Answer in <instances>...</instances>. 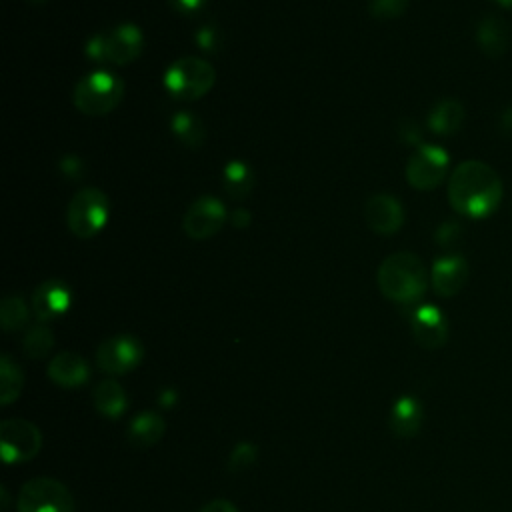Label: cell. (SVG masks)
I'll list each match as a JSON object with an SVG mask.
<instances>
[{"label": "cell", "mask_w": 512, "mask_h": 512, "mask_svg": "<svg viewBox=\"0 0 512 512\" xmlns=\"http://www.w3.org/2000/svg\"><path fill=\"white\" fill-rule=\"evenodd\" d=\"M410 328L414 340L428 350H436L448 340V322L442 310L432 304H420L412 310Z\"/></svg>", "instance_id": "obj_12"}, {"label": "cell", "mask_w": 512, "mask_h": 512, "mask_svg": "<svg viewBox=\"0 0 512 512\" xmlns=\"http://www.w3.org/2000/svg\"><path fill=\"white\" fill-rule=\"evenodd\" d=\"M144 358V348L130 334H116L102 340L96 348V364L102 372L120 376L134 370Z\"/></svg>", "instance_id": "obj_9"}, {"label": "cell", "mask_w": 512, "mask_h": 512, "mask_svg": "<svg viewBox=\"0 0 512 512\" xmlns=\"http://www.w3.org/2000/svg\"><path fill=\"white\" fill-rule=\"evenodd\" d=\"M468 264L462 256H442L432 266V286L438 296L450 298L462 290L468 280Z\"/></svg>", "instance_id": "obj_16"}, {"label": "cell", "mask_w": 512, "mask_h": 512, "mask_svg": "<svg viewBox=\"0 0 512 512\" xmlns=\"http://www.w3.org/2000/svg\"><path fill=\"white\" fill-rule=\"evenodd\" d=\"M226 218V206L216 196H200L188 206L182 218V228L188 238L206 240L220 232Z\"/></svg>", "instance_id": "obj_11"}, {"label": "cell", "mask_w": 512, "mask_h": 512, "mask_svg": "<svg viewBox=\"0 0 512 512\" xmlns=\"http://www.w3.org/2000/svg\"><path fill=\"white\" fill-rule=\"evenodd\" d=\"M200 512H238V508L230 502V500H224V498H216L212 502H208L206 506H202Z\"/></svg>", "instance_id": "obj_32"}, {"label": "cell", "mask_w": 512, "mask_h": 512, "mask_svg": "<svg viewBox=\"0 0 512 512\" xmlns=\"http://www.w3.org/2000/svg\"><path fill=\"white\" fill-rule=\"evenodd\" d=\"M46 374L60 388H80L90 380L88 362L72 350H64L52 356Z\"/></svg>", "instance_id": "obj_15"}, {"label": "cell", "mask_w": 512, "mask_h": 512, "mask_svg": "<svg viewBox=\"0 0 512 512\" xmlns=\"http://www.w3.org/2000/svg\"><path fill=\"white\" fill-rule=\"evenodd\" d=\"M170 128L174 132V136L188 148H198L202 142H204V124L202 120L194 114V112H188V110H180L172 116V122H170Z\"/></svg>", "instance_id": "obj_24"}, {"label": "cell", "mask_w": 512, "mask_h": 512, "mask_svg": "<svg viewBox=\"0 0 512 512\" xmlns=\"http://www.w3.org/2000/svg\"><path fill=\"white\" fill-rule=\"evenodd\" d=\"M42 448V434L36 424L24 418H8L0 424V454L6 464L32 460Z\"/></svg>", "instance_id": "obj_8"}, {"label": "cell", "mask_w": 512, "mask_h": 512, "mask_svg": "<svg viewBox=\"0 0 512 512\" xmlns=\"http://www.w3.org/2000/svg\"><path fill=\"white\" fill-rule=\"evenodd\" d=\"M32 4H42V2H46V0H30Z\"/></svg>", "instance_id": "obj_37"}, {"label": "cell", "mask_w": 512, "mask_h": 512, "mask_svg": "<svg viewBox=\"0 0 512 512\" xmlns=\"http://www.w3.org/2000/svg\"><path fill=\"white\" fill-rule=\"evenodd\" d=\"M364 218L372 232L380 236H390L398 232L404 222V208L402 204L390 194H376L368 198L364 206Z\"/></svg>", "instance_id": "obj_14"}, {"label": "cell", "mask_w": 512, "mask_h": 512, "mask_svg": "<svg viewBox=\"0 0 512 512\" xmlns=\"http://www.w3.org/2000/svg\"><path fill=\"white\" fill-rule=\"evenodd\" d=\"M92 398H94V408L104 416V418H120L126 408H128V396L126 390L122 388L120 382L116 380H102L96 384V388L92 390Z\"/></svg>", "instance_id": "obj_19"}, {"label": "cell", "mask_w": 512, "mask_h": 512, "mask_svg": "<svg viewBox=\"0 0 512 512\" xmlns=\"http://www.w3.org/2000/svg\"><path fill=\"white\" fill-rule=\"evenodd\" d=\"M410 0H368V12L376 20H392L406 12Z\"/></svg>", "instance_id": "obj_28"}, {"label": "cell", "mask_w": 512, "mask_h": 512, "mask_svg": "<svg viewBox=\"0 0 512 512\" xmlns=\"http://www.w3.org/2000/svg\"><path fill=\"white\" fill-rule=\"evenodd\" d=\"M24 388V372L22 368L10 358V354L0 356V404H12Z\"/></svg>", "instance_id": "obj_23"}, {"label": "cell", "mask_w": 512, "mask_h": 512, "mask_svg": "<svg viewBox=\"0 0 512 512\" xmlns=\"http://www.w3.org/2000/svg\"><path fill=\"white\" fill-rule=\"evenodd\" d=\"M124 98V82L108 72L96 70L78 80L74 88V106L86 116H104L112 112Z\"/></svg>", "instance_id": "obj_4"}, {"label": "cell", "mask_w": 512, "mask_h": 512, "mask_svg": "<svg viewBox=\"0 0 512 512\" xmlns=\"http://www.w3.org/2000/svg\"><path fill=\"white\" fill-rule=\"evenodd\" d=\"M448 162V154L440 146L424 144L410 156L406 166V178L412 188L432 190L444 180Z\"/></svg>", "instance_id": "obj_10"}, {"label": "cell", "mask_w": 512, "mask_h": 512, "mask_svg": "<svg viewBox=\"0 0 512 512\" xmlns=\"http://www.w3.org/2000/svg\"><path fill=\"white\" fill-rule=\"evenodd\" d=\"M502 198V182L494 168L468 160L458 164L448 182V200L462 216L482 218L496 210Z\"/></svg>", "instance_id": "obj_1"}, {"label": "cell", "mask_w": 512, "mask_h": 512, "mask_svg": "<svg viewBox=\"0 0 512 512\" xmlns=\"http://www.w3.org/2000/svg\"><path fill=\"white\" fill-rule=\"evenodd\" d=\"M206 0H168V4L172 8H176L178 12H184V14H190V12H196L204 6Z\"/></svg>", "instance_id": "obj_31"}, {"label": "cell", "mask_w": 512, "mask_h": 512, "mask_svg": "<svg viewBox=\"0 0 512 512\" xmlns=\"http://www.w3.org/2000/svg\"><path fill=\"white\" fill-rule=\"evenodd\" d=\"M52 348H54V334L48 326L36 324L26 330L22 340V350L28 358H34V360L46 358Z\"/></svg>", "instance_id": "obj_26"}, {"label": "cell", "mask_w": 512, "mask_h": 512, "mask_svg": "<svg viewBox=\"0 0 512 512\" xmlns=\"http://www.w3.org/2000/svg\"><path fill=\"white\" fill-rule=\"evenodd\" d=\"M60 166H62V172H64L66 176H70V178H80V176L84 174L82 160L76 158V156H66V158H62Z\"/></svg>", "instance_id": "obj_29"}, {"label": "cell", "mask_w": 512, "mask_h": 512, "mask_svg": "<svg viewBox=\"0 0 512 512\" xmlns=\"http://www.w3.org/2000/svg\"><path fill=\"white\" fill-rule=\"evenodd\" d=\"M424 408L416 396L404 394L390 408V430L400 438H412L420 432Z\"/></svg>", "instance_id": "obj_17"}, {"label": "cell", "mask_w": 512, "mask_h": 512, "mask_svg": "<svg viewBox=\"0 0 512 512\" xmlns=\"http://www.w3.org/2000/svg\"><path fill=\"white\" fill-rule=\"evenodd\" d=\"M502 124H504V130H508V126H512V106L504 112V116H502Z\"/></svg>", "instance_id": "obj_35"}, {"label": "cell", "mask_w": 512, "mask_h": 512, "mask_svg": "<svg viewBox=\"0 0 512 512\" xmlns=\"http://www.w3.org/2000/svg\"><path fill=\"white\" fill-rule=\"evenodd\" d=\"M16 512H74V498L60 480L38 476L20 488Z\"/></svg>", "instance_id": "obj_7"}, {"label": "cell", "mask_w": 512, "mask_h": 512, "mask_svg": "<svg viewBox=\"0 0 512 512\" xmlns=\"http://www.w3.org/2000/svg\"><path fill=\"white\" fill-rule=\"evenodd\" d=\"M222 182H224V190L230 198L242 200L254 188V174L248 168V164H244L242 160H232L224 166Z\"/></svg>", "instance_id": "obj_22"}, {"label": "cell", "mask_w": 512, "mask_h": 512, "mask_svg": "<svg viewBox=\"0 0 512 512\" xmlns=\"http://www.w3.org/2000/svg\"><path fill=\"white\" fill-rule=\"evenodd\" d=\"M158 404L162 408H174L178 404V392L174 388H164L158 394Z\"/></svg>", "instance_id": "obj_33"}, {"label": "cell", "mask_w": 512, "mask_h": 512, "mask_svg": "<svg viewBox=\"0 0 512 512\" xmlns=\"http://www.w3.org/2000/svg\"><path fill=\"white\" fill-rule=\"evenodd\" d=\"M144 48V36L134 24H116L94 34L86 44V56L94 62L124 66L134 62Z\"/></svg>", "instance_id": "obj_3"}, {"label": "cell", "mask_w": 512, "mask_h": 512, "mask_svg": "<svg viewBox=\"0 0 512 512\" xmlns=\"http://www.w3.org/2000/svg\"><path fill=\"white\" fill-rule=\"evenodd\" d=\"M458 234H460V226L454 224V222H446V224H442V226L438 228L436 240H438L440 244H450V242L456 240Z\"/></svg>", "instance_id": "obj_30"}, {"label": "cell", "mask_w": 512, "mask_h": 512, "mask_svg": "<svg viewBox=\"0 0 512 512\" xmlns=\"http://www.w3.org/2000/svg\"><path fill=\"white\" fill-rule=\"evenodd\" d=\"M476 40L478 46L484 50V54L498 58L506 52L510 44V28L506 26L504 20L496 16H486L476 30Z\"/></svg>", "instance_id": "obj_20"}, {"label": "cell", "mask_w": 512, "mask_h": 512, "mask_svg": "<svg viewBox=\"0 0 512 512\" xmlns=\"http://www.w3.org/2000/svg\"><path fill=\"white\" fill-rule=\"evenodd\" d=\"M166 430L164 418L154 410L138 412L126 426V438L134 448H150L154 446Z\"/></svg>", "instance_id": "obj_18"}, {"label": "cell", "mask_w": 512, "mask_h": 512, "mask_svg": "<svg viewBox=\"0 0 512 512\" xmlns=\"http://www.w3.org/2000/svg\"><path fill=\"white\" fill-rule=\"evenodd\" d=\"M72 292L62 280H46L32 292V312L40 322H50L68 312Z\"/></svg>", "instance_id": "obj_13"}, {"label": "cell", "mask_w": 512, "mask_h": 512, "mask_svg": "<svg viewBox=\"0 0 512 512\" xmlns=\"http://www.w3.org/2000/svg\"><path fill=\"white\" fill-rule=\"evenodd\" d=\"M230 218H232V224H234L236 228H246V226L250 224V212H248L246 208L234 210V214H232Z\"/></svg>", "instance_id": "obj_34"}, {"label": "cell", "mask_w": 512, "mask_h": 512, "mask_svg": "<svg viewBox=\"0 0 512 512\" xmlns=\"http://www.w3.org/2000/svg\"><path fill=\"white\" fill-rule=\"evenodd\" d=\"M494 2H498L502 6H512V0H494Z\"/></svg>", "instance_id": "obj_36"}, {"label": "cell", "mask_w": 512, "mask_h": 512, "mask_svg": "<svg viewBox=\"0 0 512 512\" xmlns=\"http://www.w3.org/2000/svg\"><path fill=\"white\" fill-rule=\"evenodd\" d=\"M108 214V196L100 188L86 186L72 196L66 212V222L76 238H92L106 226Z\"/></svg>", "instance_id": "obj_6"}, {"label": "cell", "mask_w": 512, "mask_h": 512, "mask_svg": "<svg viewBox=\"0 0 512 512\" xmlns=\"http://www.w3.org/2000/svg\"><path fill=\"white\" fill-rule=\"evenodd\" d=\"M216 72L214 66L196 56H182L172 62L164 74L166 92L182 102L198 100L214 86Z\"/></svg>", "instance_id": "obj_5"}, {"label": "cell", "mask_w": 512, "mask_h": 512, "mask_svg": "<svg viewBox=\"0 0 512 512\" xmlns=\"http://www.w3.org/2000/svg\"><path fill=\"white\" fill-rule=\"evenodd\" d=\"M376 282L388 300L398 304H414L426 292L428 274L416 254L394 252L378 266Z\"/></svg>", "instance_id": "obj_2"}, {"label": "cell", "mask_w": 512, "mask_h": 512, "mask_svg": "<svg viewBox=\"0 0 512 512\" xmlns=\"http://www.w3.org/2000/svg\"><path fill=\"white\" fill-rule=\"evenodd\" d=\"M462 122H464V108L458 100L438 102L428 116L430 130L440 136L454 134L462 126Z\"/></svg>", "instance_id": "obj_21"}, {"label": "cell", "mask_w": 512, "mask_h": 512, "mask_svg": "<svg viewBox=\"0 0 512 512\" xmlns=\"http://www.w3.org/2000/svg\"><path fill=\"white\" fill-rule=\"evenodd\" d=\"M30 318V308L24 302L22 296L18 294H10L2 300L0 304V324L6 332H14L20 330L28 324Z\"/></svg>", "instance_id": "obj_25"}, {"label": "cell", "mask_w": 512, "mask_h": 512, "mask_svg": "<svg viewBox=\"0 0 512 512\" xmlns=\"http://www.w3.org/2000/svg\"><path fill=\"white\" fill-rule=\"evenodd\" d=\"M258 458V450L252 442H240L232 448L230 456H228V470L232 474H240L244 470H248Z\"/></svg>", "instance_id": "obj_27"}]
</instances>
